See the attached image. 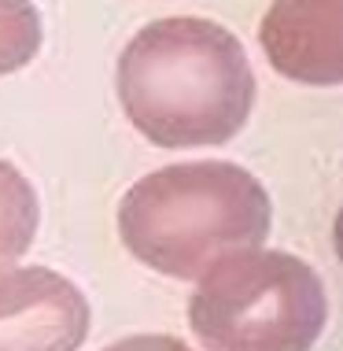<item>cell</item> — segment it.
I'll list each match as a JSON object with an SVG mask.
<instances>
[{"label":"cell","instance_id":"cell-1","mask_svg":"<svg viewBox=\"0 0 343 351\" xmlns=\"http://www.w3.org/2000/svg\"><path fill=\"white\" fill-rule=\"evenodd\" d=\"M118 100L159 148H211L251 119L255 74L233 30L196 15L155 19L118 56Z\"/></svg>","mask_w":343,"mask_h":351},{"label":"cell","instance_id":"cell-2","mask_svg":"<svg viewBox=\"0 0 343 351\" xmlns=\"http://www.w3.org/2000/svg\"><path fill=\"white\" fill-rule=\"evenodd\" d=\"M270 226V193L251 170L225 159L151 170L118 204L126 252L174 281H199L225 255L262 248Z\"/></svg>","mask_w":343,"mask_h":351},{"label":"cell","instance_id":"cell-3","mask_svg":"<svg viewBox=\"0 0 343 351\" xmlns=\"http://www.w3.org/2000/svg\"><path fill=\"white\" fill-rule=\"evenodd\" d=\"M329 322L318 270L281 248H244L196 281L188 326L203 351H310Z\"/></svg>","mask_w":343,"mask_h":351},{"label":"cell","instance_id":"cell-4","mask_svg":"<svg viewBox=\"0 0 343 351\" xmlns=\"http://www.w3.org/2000/svg\"><path fill=\"white\" fill-rule=\"evenodd\" d=\"M89 300L49 267L0 270V351H78L89 337Z\"/></svg>","mask_w":343,"mask_h":351},{"label":"cell","instance_id":"cell-5","mask_svg":"<svg viewBox=\"0 0 343 351\" xmlns=\"http://www.w3.org/2000/svg\"><path fill=\"white\" fill-rule=\"evenodd\" d=\"M259 45L288 82L343 85V0H273Z\"/></svg>","mask_w":343,"mask_h":351},{"label":"cell","instance_id":"cell-6","mask_svg":"<svg viewBox=\"0 0 343 351\" xmlns=\"http://www.w3.org/2000/svg\"><path fill=\"white\" fill-rule=\"evenodd\" d=\"M37 222H41V207H37V193L30 178L0 159V267H12L30 252Z\"/></svg>","mask_w":343,"mask_h":351},{"label":"cell","instance_id":"cell-7","mask_svg":"<svg viewBox=\"0 0 343 351\" xmlns=\"http://www.w3.org/2000/svg\"><path fill=\"white\" fill-rule=\"evenodd\" d=\"M41 12L34 0H0V78L30 67L41 52Z\"/></svg>","mask_w":343,"mask_h":351},{"label":"cell","instance_id":"cell-8","mask_svg":"<svg viewBox=\"0 0 343 351\" xmlns=\"http://www.w3.org/2000/svg\"><path fill=\"white\" fill-rule=\"evenodd\" d=\"M103 351H192V348L177 337H166V333H140V337L118 340V344H111Z\"/></svg>","mask_w":343,"mask_h":351},{"label":"cell","instance_id":"cell-9","mask_svg":"<svg viewBox=\"0 0 343 351\" xmlns=\"http://www.w3.org/2000/svg\"><path fill=\"white\" fill-rule=\"evenodd\" d=\"M336 252H340V259H343V215L336 218Z\"/></svg>","mask_w":343,"mask_h":351}]
</instances>
